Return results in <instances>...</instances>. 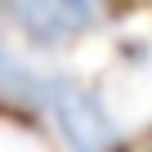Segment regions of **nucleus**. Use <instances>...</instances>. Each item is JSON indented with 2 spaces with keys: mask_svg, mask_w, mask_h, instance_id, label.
Masks as SVG:
<instances>
[{
  "mask_svg": "<svg viewBox=\"0 0 152 152\" xmlns=\"http://www.w3.org/2000/svg\"><path fill=\"white\" fill-rule=\"evenodd\" d=\"M40 103L58 121V130H63V139H67L72 152H116V125H112V116L76 81H67V76H45V99Z\"/></svg>",
  "mask_w": 152,
  "mask_h": 152,
  "instance_id": "obj_1",
  "label": "nucleus"
},
{
  "mask_svg": "<svg viewBox=\"0 0 152 152\" xmlns=\"http://www.w3.org/2000/svg\"><path fill=\"white\" fill-rule=\"evenodd\" d=\"M0 90L14 94V99H27V103H40L45 99V76H36L31 67L14 63L5 49H0Z\"/></svg>",
  "mask_w": 152,
  "mask_h": 152,
  "instance_id": "obj_3",
  "label": "nucleus"
},
{
  "mask_svg": "<svg viewBox=\"0 0 152 152\" xmlns=\"http://www.w3.org/2000/svg\"><path fill=\"white\" fill-rule=\"evenodd\" d=\"M9 5L18 14V27L40 45H58V40H72L85 27H94L90 0H9Z\"/></svg>",
  "mask_w": 152,
  "mask_h": 152,
  "instance_id": "obj_2",
  "label": "nucleus"
}]
</instances>
